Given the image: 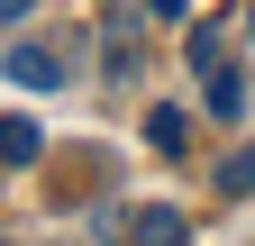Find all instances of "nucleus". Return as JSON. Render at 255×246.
<instances>
[{"mask_svg":"<svg viewBox=\"0 0 255 246\" xmlns=\"http://www.w3.org/2000/svg\"><path fill=\"white\" fill-rule=\"evenodd\" d=\"M64 73H73V64H64L55 46H27V37L9 46V82L18 91H64Z\"/></svg>","mask_w":255,"mask_h":246,"instance_id":"obj_1","label":"nucleus"},{"mask_svg":"<svg viewBox=\"0 0 255 246\" xmlns=\"http://www.w3.org/2000/svg\"><path fill=\"white\" fill-rule=\"evenodd\" d=\"M128 246H191V219L173 201H146L137 219H128Z\"/></svg>","mask_w":255,"mask_h":246,"instance_id":"obj_2","label":"nucleus"},{"mask_svg":"<svg viewBox=\"0 0 255 246\" xmlns=\"http://www.w3.org/2000/svg\"><path fill=\"white\" fill-rule=\"evenodd\" d=\"M0 155H9V164L27 173V164L46 155V128H37V119H27V110H9V119H0Z\"/></svg>","mask_w":255,"mask_h":246,"instance_id":"obj_3","label":"nucleus"},{"mask_svg":"<svg viewBox=\"0 0 255 246\" xmlns=\"http://www.w3.org/2000/svg\"><path fill=\"white\" fill-rule=\"evenodd\" d=\"M201 91H210V119H237V110H246V82H237L228 64H210V73H201Z\"/></svg>","mask_w":255,"mask_h":246,"instance_id":"obj_4","label":"nucleus"},{"mask_svg":"<svg viewBox=\"0 0 255 246\" xmlns=\"http://www.w3.org/2000/svg\"><path fill=\"white\" fill-rule=\"evenodd\" d=\"M146 146H164V155H173V146H191V119L164 101V110H146Z\"/></svg>","mask_w":255,"mask_h":246,"instance_id":"obj_5","label":"nucleus"},{"mask_svg":"<svg viewBox=\"0 0 255 246\" xmlns=\"http://www.w3.org/2000/svg\"><path fill=\"white\" fill-rule=\"evenodd\" d=\"M219 192H255V146H246V155H228V164H219Z\"/></svg>","mask_w":255,"mask_h":246,"instance_id":"obj_6","label":"nucleus"},{"mask_svg":"<svg viewBox=\"0 0 255 246\" xmlns=\"http://www.w3.org/2000/svg\"><path fill=\"white\" fill-rule=\"evenodd\" d=\"M146 9H155V18H182V9H191V0H146Z\"/></svg>","mask_w":255,"mask_h":246,"instance_id":"obj_7","label":"nucleus"},{"mask_svg":"<svg viewBox=\"0 0 255 246\" xmlns=\"http://www.w3.org/2000/svg\"><path fill=\"white\" fill-rule=\"evenodd\" d=\"M0 9H9V27H27V9H37V0H0Z\"/></svg>","mask_w":255,"mask_h":246,"instance_id":"obj_8","label":"nucleus"},{"mask_svg":"<svg viewBox=\"0 0 255 246\" xmlns=\"http://www.w3.org/2000/svg\"><path fill=\"white\" fill-rule=\"evenodd\" d=\"M246 27H255V9H246Z\"/></svg>","mask_w":255,"mask_h":246,"instance_id":"obj_9","label":"nucleus"}]
</instances>
